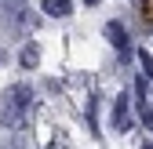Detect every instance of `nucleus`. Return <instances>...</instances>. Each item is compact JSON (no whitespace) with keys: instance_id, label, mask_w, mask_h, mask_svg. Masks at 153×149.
<instances>
[{"instance_id":"1","label":"nucleus","mask_w":153,"mask_h":149,"mask_svg":"<svg viewBox=\"0 0 153 149\" xmlns=\"http://www.w3.org/2000/svg\"><path fill=\"white\" fill-rule=\"evenodd\" d=\"M29 98H33V91H29L26 84H11L4 95H0V124L11 127V131H18V127L26 124Z\"/></svg>"},{"instance_id":"2","label":"nucleus","mask_w":153,"mask_h":149,"mask_svg":"<svg viewBox=\"0 0 153 149\" xmlns=\"http://www.w3.org/2000/svg\"><path fill=\"white\" fill-rule=\"evenodd\" d=\"M18 62H22V69H36V62H40V47H36V44H26L22 51H18Z\"/></svg>"},{"instance_id":"3","label":"nucleus","mask_w":153,"mask_h":149,"mask_svg":"<svg viewBox=\"0 0 153 149\" xmlns=\"http://www.w3.org/2000/svg\"><path fill=\"white\" fill-rule=\"evenodd\" d=\"M113 124H117V131H124V127H128V98H124V95L113 102Z\"/></svg>"},{"instance_id":"4","label":"nucleus","mask_w":153,"mask_h":149,"mask_svg":"<svg viewBox=\"0 0 153 149\" xmlns=\"http://www.w3.org/2000/svg\"><path fill=\"white\" fill-rule=\"evenodd\" d=\"M44 15H51V18L69 15V0H44Z\"/></svg>"},{"instance_id":"5","label":"nucleus","mask_w":153,"mask_h":149,"mask_svg":"<svg viewBox=\"0 0 153 149\" xmlns=\"http://www.w3.org/2000/svg\"><path fill=\"white\" fill-rule=\"evenodd\" d=\"M106 36H109L117 47H124V44H128V40H124V26H120V22H109V26H106Z\"/></svg>"},{"instance_id":"6","label":"nucleus","mask_w":153,"mask_h":149,"mask_svg":"<svg viewBox=\"0 0 153 149\" xmlns=\"http://www.w3.org/2000/svg\"><path fill=\"white\" fill-rule=\"evenodd\" d=\"M139 62H142V69L149 73V77H153V62H149V55H146V51H139Z\"/></svg>"},{"instance_id":"7","label":"nucleus","mask_w":153,"mask_h":149,"mask_svg":"<svg viewBox=\"0 0 153 149\" xmlns=\"http://www.w3.org/2000/svg\"><path fill=\"white\" fill-rule=\"evenodd\" d=\"M146 15H149V18H153V0H146Z\"/></svg>"},{"instance_id":"8","label":"nucleus","mask_w":153,"mask_h":149,"mask_svg":"<svg viewBox=\"0 0 153 149\" xmlns=\"http://www.w3.org/2000/svg\"><path fill=\"white\" fill-rule=\"evenodd\" d=\"M18 4H22V0H7V7H11V11H15V7H18Z\"/></svg>"},{"instance_id":"9","label":"nucleus","mask_w":153,"mask_h":149,"mask_svg":"<svg viewBox=\"0 0 153 149\" xmlns=\"http://www.w3.org/2000/svg\"><path fill=\"white\" fill-rule=\"evenodd\" d=\"M84 4H99V0H84Z\"/></svg>"},{"instance_id":"10","label":"nucleus","mask_w":153,"mask_h":149,"mask_svg":"<svg viewBox=\"0 0 153 149\" xmlns=\"http://www.w3.org/2000/svg\"><path fill=\"white\" fill-rule=\"evenodd\" d=\"M146 149H153V145H146Z\"/></svg>"}]
</instances>
